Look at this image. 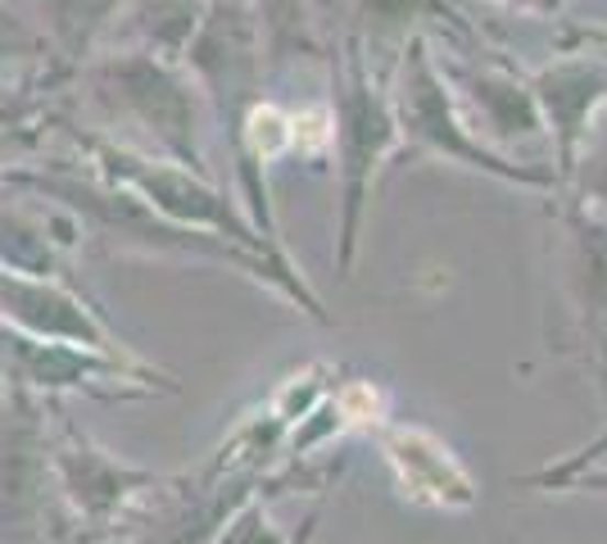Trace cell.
Wrapping results in <instances>:
<instances>
[{
	"instance_id": "cell-1",
	"label": "cell",
	"mask_w": 607,
	"mask_h": 544,
	"mask_svg": "<svg viewBox=\"0 0 607 544\" xmlns=\"http://www.w3.org/2000/svg\"><path fill=\"white\" fill-rule=\"evenodd\" d=\"M395 458L404 463V481L412 495H427L435 503H467L472 499V486L463 477V467L449 458V449H440L431 435L422 431H404L399 445H395Z\"/></svg>"
}]
</instances>
